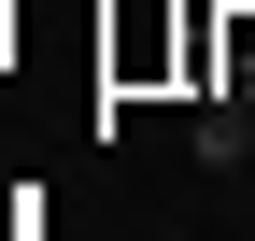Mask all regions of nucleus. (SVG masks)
Listing matches in <instances>:
<instances>
[{
  "mask_svg": "<svg viewBox=\"0 0 255 241\" xmlns=\"http://www.w3.org/2000/svg\"><path fill=\"white\" fill-rule=\"evenodd\" d=\"M0 71H14V0H0Z\"/></svg>",
  "mask_w": 255,
  "mask_h": 241,
  "instance_id": "obj_2",
  "label": "nucleus"
},
{
  "mask_svg": "<svg viewBox=\"0 0 255 241\" xmlns=\"http://www.w3.org/2000/svg\"><path fill=\"white\" fill-rule=\"evenodd\" d=\"M184 142H199V170H241V156H255V100H227V85H213Z\"/></svg>",
  "mask_w": 255,
  "mask_h": 241,
  "instance_id": "obj_1",
  "label": "nucleus"
}]
</instances>
